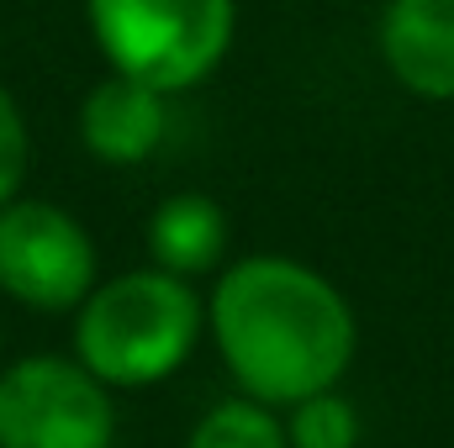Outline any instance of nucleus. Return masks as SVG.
Segmentation results:
<instances>
[{
  "instance_id": "obj_3",
  "label": "nucleus",
  "mask_w": 454,
  "mask_h": 448,
  "mask_svg": "<svg viewBox=\"0 0 454 448\" xmlns=\"http://www.w3.org/2000/svg\"><path fill=\"white\" fill-rule=\"evenodd\" d=\"M90 27L116 74L169 96L227 53L232 0H90Z\"/></svg>"
},
{
  "instance_id": "obj_2",
  "label": "nucleus",
  "mask_w": 454,
  "mask_h": 448,
  "mask_svg": "<svg viewBox=\"0 0 454 448\" xmlns=\"http://www.w3.org/2000/svg\"><path fill=\"white\" fill-rule=\"evenodd\" d=\"M196 333L201 301L180 274H121L80 312V364L106 385H153L191 353Z\"/></svg>"
},
{
  "instance_id": "obj_6",
  "label": "nucleus",
  "mask_w": 454,
  "mask_h": 448,
  "mask_svg": "<svg viewBox=\"0 0 454 448\" xmlns=\"http://www.w3.org/2000/svg\"><path fill=\"white\" fill-rule=\"evenodd\" d=\"M380 53L412 96L454 101V0H391Z\"/></svg>"
},
{
  "instance_id": "obj_9",
  "label": "nucleus",
  "mask_w": 454,
  "mask_h": 448,
  "mask_svg": "<svg viewBox=\"0 0 454 448\" xmlns=\"http://www.w3.org/2000/svg\"><path fill=\"white\" fill-rule=\"evenodd\" d=\"M191 448H291V438L264 406L223 401L212 417H201V428L191 433Z\"/></svg>"
},
{
  "instance_id": "obj_8",
  "label": "nucleus",
  "mask_w": 454,
  "mask_h": 448,
  "mask_svg": "<svg viewBox=\"0 0 454 448\" xmlns=\"http://www.w3.org/2000/svg\"><path fill=\"white\" fill-rule=\"evenodd\" d=\"M148 248L169 274H201L223 259L227 222L207 196H175L153 212L148 222Z\"/></svg>"
},
{
  "instance_id": "obj_7",
  "label": "nucleus",
  "mask_w": 454,
  "mask_h": 448,
  "mask_svg": "<svg viewBox=\"0 0 454 448\" xmlns=\"http://www.w3.org/2000/svg\"><path fill=\"white\" fill-rule=\"evenodd\" d=\"M80 132H85L90 153H101L112 164H137L164 137V90H153L143 80H127V74H112L85 96Z\"/></svg>"
},
{
  "instance_id": "obj_10",
  "label": "nucleus",
  "mask_w": 454,
  "mask_h": 448,
  "mask_svg": "<svg viewBox=\"0 0 454 448\" xmlns=\"http://www.w3.org/2000/svg\"><path fill=\"white\" fill-rule=\"evenodd\" d=\"M286 438H291V448H354L359 444V417L343 396L317 390V396L296 401V417H291Z\"/></svg>"
},
{
  "instance_id": "obj_4",
  "label": "nucleus",
  "mask_w": 454,
  "mask_h": 448,
  "mask_svg": "<svg viewBox=\"0 0 454 448\" xmlns=\"http://www.w3.org/2000/svg\"><path fill=\"white\" fill-rule=\"evenodd\" d=\"M112 396L85 364L27 359L0 375V448H112Z\"/></svg>"
},
{
  "instance_id": "obj_5",
  "label": "nucleus",
  "mask_w": 454,
  "mask_h": 448,
  "mask_svg": "<svg viewBox=\"0 0 454 448\" xmlns=\"http://www.w3.org/2000/svg\"><path fill=\"white\" fill-rule=\"evenodd\" d=\"M96 253L74 217H64L48 201H16L0 206V285L37 306L64 312L90 290Z\"/></svg>"
},
{
  "instance_id": "obj_1",
  "label": "nucleus",
  "mask_w": 454,
  "mask_h": 448,
  "mask_svg": "<svg viewBox=\"0 0 454 448\" xmlns=\"http://www.w3.org/2000/svg\"><path fill=\"white\" fill-rule=\"evenodd\" d=\"M212 333L227 369L270 406L333 390L354 359V317L343 296L291 259L232 264L212 296Z\"/></svg>"
},
{
  "instance_id": "obj_11",
  "label": "nucleus",
  "mask_w": 454,
  "mask_h": 448,
  "mask_svg": "<svg viewBox=\"0 0 454 448\" xmlns=\"http://www.w3.org/2000/svg\"><path fill=\"white\" fill-rule=\"evenodd\" d=\"M21 169H27V127L16 101L0 90V206H11L16 185H21Z\"/></svg>"
}]
</instances>
